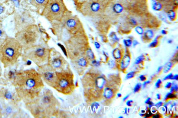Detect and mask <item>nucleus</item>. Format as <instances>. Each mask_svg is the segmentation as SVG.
I'll return each mask as SVG.
<instances>
[{"mask_svg": "<svg viewBox=\"0 0 178 118\" xmlns=\"http://www.w3.org/2000/svg\"><path fill=\"white\" fill-rule=\"evenodd\" d=\"M12 84L19 98L25 104L36 98L44 88L40 75L34 69L17 72L12 78Z\"/></svg>", "mask_w": 178, "mask_h": 118, "instance_id": "1", "label": "nucleus"}, {"mask_svg": "<svg viewBox=\"0 0 178 118\" xmlns=\"http://www.w3.org/2000/svg\"><path fill=\"white\" fill-rule=\"evenodd\" d=\"M66 56L72 66L80 75H83L92 64L87 58V52L91 47L86 32L74 35L64 42Z\"/></svg>", "mask_w": 178, "mask_h": 118, "instance_id": "2", "label": "nucleus"}, {"mask_svg": "<svg viewBox=\"0 0 178 118\" xmlns=\"http://www.w3.org/2000/svg\"><path fill=\"white\" fill-rule=\"evenodd\" d=\"M106 81L105 75L95 67H92L85 72L81 81L87 104H94L102 101Z\"/></svg>", "mask_w": 178, "mask_h": 118, "instance_id": "3", "label": "nucleus"}, {"mask_svg": "<svg viewBox=\"0 0 178 118\" xmlns=\"http://www.w3.org/2000/svg\"><path fill=\"white\" fill-rule=\"evenodd\" d=\"M118 32L122 35H129L137 26L143 29H158L162 21L149 12L124 13L118 21Z\"/></svg>", "mask_w": 178, "mask_h": 118, "instance_id": "4", "label": "nucleus"}, {"mask_svg": "<svg viewBox=\"0 0 178 118\" xmlns=\"http://www.w3.org/2000/svg\"><path fill=\"white\" fill-rule=\"evenodd\" d=\"M26 109L34 118H51L59 112L60 103L48 89H43L34 100L25 104Z\"/></svg>", "mask_w": 178, "mask_h": 118, "instance_id": "5", "label": "nucleus"}, {"mask_svg": "<svg viewBox=\"0 0 178 118\" xmlns=\"http://www.w3.org/2000/svg\"><path fill=\"white\" fill-rule=\"evenodd\" d=\"M51 30L58 40L64 42L69 38L86 31L80 18L68 10L59 21L51 23Z\"/></svg>", "mask_w": 178, "mask_h": 118, "instance_id": "6", "label": "nucleus"}, {"mask_svg": "<svg viewBox=\"0 0 178 118\" xmlns=\"http://www.w3.org/2000/svg\"><path fill=\"white\" fill-rule=\"evenodd\" d=\"M117 0H86L75 5L76 9L84 17L89 19L95 29L105 24L104 18L108 8Z\"/></svg>", "mask_w": 178, "mask_h": 118, "instance_id": "7", "label": "nucleus"}, {"mask_svg": "<svg viewBox=\"0 0 178 118\" xmlns=\"http://www.w3.org/2000/svg\"><path fill=\"white\" fill-rule=\"evenodd\" d=\"M23 48L15 37L7 36L0 45V62L5 68L15 66L22 56Z\"/></svg>", "mask_w": 178, "mask_h": 118, "instance_id": "8", "label": "nucleus"}, {"mask_svg": "<svg viewBox=\"0 0 178 118\" xmlns=\"http://www.w3.org/2000/svg\"><path fill=\"white\" fill-rule=\"evenodd\" d=\"M51 48L46 42H40L23 50V60L31 61L38 67L48 63Z\"/></svg>", "mask_w": 178, "mask_h": 118, "instance_id": "9", "label": "nucleus"}, {"mask_svg": "<svg viewBox=\"0 0 178 118\" xmlns=\"http://www.w3.org/2000/svg\"><path fill=\"white\" fill-rule=\"evenodd\" d=\"M75 88L74 75L70 65L61 71H57V79L53 89L63 95H70Z\"/></svg>", "mask_w": 178, "mask_h": 118, "instance_id": "10", "label": "nucleus"}, {"mask_svg": "<svg viewBox=\"0 0 178 118\" xmlns=\"http://www.w3.org/2000/svg\"><path fill=\"white\" fill-rule=\"evenodd\" d=\"M15 37L23 46L24 50L40 42V31L36 24H32L16 32Z\"/></svg>", "mask_w": 178, "mask_h": 118, "instance_id": "11", "label": "nucleus"}, {"mask_svg": "<svg viewBox=\"0 0 178 118\" xmlns=\"http://www.w3.org/2000/svg\"><path fill=\"white\" fill-rule=\"evenodd\" d=\"M68 10L64 0H49L41 15L51 23L61 20Z\"/></svg>", "mask_w": 178, "mask_h": 118, "instance_id": "12", "label": "nucleus"}, {"mask_svg": "<svg viewBox=\"0 0 178 118\" xmlns=\"http://www.w3.org/2000/svg\"><path fill=\"white\" fill-rule=\"evenodd\" d=\"M121 83L122 79L120 73L108 75L103 94L102 101L104 105L109 106L112 104L120 90Z\"/></svg>", "mask_w": 178, "mask_h": 118, "instance_id": "13", "label": "nucleus"}, {"mask_svg": "<svg viewBox=\"0 0 178 118\" xmlns=\"http://www.w3.org/2000/svg\"><path fill=\"white\" fill-rule=\"evenodd\" d=\"M37 71L43 82L49 87L53 88L57 79V71L49 63H46L38 67Z\"/></svg>", "mask_w": 178, "mask_h": 118, "instance_id": "14", "label": "nucleus"}, {"mask_svg": "<svg viewBox=\"0 0 178 118\" xmlns=\"http://www.w3.org/2000/svg\"><path fill=\"white\" fill-rule=\"evenodd\" d=\"M15 29L16 31L24 27L36 23L34 17L26 11H20L15 13L14 15Z\"/></svg>", "mask_w": 178, "mask_h": 118, "instance_id": "15", "label": "nucleus"}, {"mask_svg": "<svg viewBox=\"0 0 178 118\" xmlns=\"http://www.w3.org/2000/svg\"><path fill=\"white\" fill-rule=\"evenodd\" d=\"M48 63L57 72L61 71L65 69L69 65V63L63 56L61 55V53L54 48H51Z\"/></svg>", "mask_w": 178, "mask_h": 118, "instance_id": "16", "label": "nucleus"}, {"mask_svg": "<svg viewBox=\"0 0 178 118\" xmlns=\"http://www.w3.org/2000/svg\"><path fill=\"white\" fill-rule=\"evenodd\" d=\"M2 115L5 118H17L21 114L18 102H0Z\"/></svg>", "mask_w": 178, "mask_h": 118, "instance_id": "17", "label": "nucleus"}, {"mask_svg": "<svg viewBox=\"0 0 178 118\" xmlns=\"http://www.w3.org/2000/svg\"><path fill=\"white\" fill-rule=\"evenodd\" d=\"M21 101L19 98L15 90L6 87L0 88V102H15Z\"/></svg>", "mask_w": 178, "mask_h": 118, "instance_id": "18", "label": "nucleus"}, {"mask_svg": "<svg viewBox=\"0 0 178 118\" xmlns=\"http://www.w3.org/2000/svg\"><path fill=\"white\" fill-rule=\"evenodd\" d=\"M131 60H132V54H131L130 51L129 50V48L126 47L124 56L121 59L120 63L119 64L118 70L126 74L127 73V70L128 69V67H129L130 63Z\"/></svg>", "mask_w": 178, "mask_h": 118, "instance_id": "19", "label": "nucleus"}, {"mask_svg": "<svg viewBox=\"0 0 178 118\" xmlns=\"http://www.w3.org/2000/svg\"><path fill=\"white\" fill-rule=\"evenodd\" d=\"M117 46L114 48L115 49L112 51V56L113 58L115 59V63L116 65V69H118V67L119 66V64L120 63L121 59L124 56L125 48L121 44H118Z\"/></svg>", "mask_w": 178, "mask_h": 118, "instance_id": "20", "label": "nucleus"}, {"mask_svg": "<svg viewBox=\"0 0 178 118\" xmlns=\"http://www.w3.org/2000/svg\"><path fill=\"white\" fill-rule=\"evenodd\" d=\"M161 4L164 12H168L170 9H178V3L177 0H154Z\"/></svg>", "mask_w": 178, "mask_h": 118, "instance_id": "21", "label": "nucleus"}, {"mask_svg": "<svg viewBox=\"0 0 178 118\" xmlns=\"http://www.w3.org/2000/svg\"><path fill=\"white\" fill-rule=\"evenodd\" d=\"M48 1L49 0H30V3L38 13L41 14L45 8Z\"/></svg>", "mask_w": 178, "mask_h": 118, "instance_id": "22", "label": "nucleus"}, {"mask_svg": "<svg viewBox=\"0 0 178 118\" xmlns=\"http://www.w3.org/2000/svg\"><path fill=\"white\" fill-rule=\"evenodd\" d=\"M6 2L0 4V21H2L11 13V7L6 5Z\"/></svg>", "mask_w": 178, "mask_h": 118, "instance_id": "23", "label": "nucleus"}, {"mask_svg": "<svg viewBox=\"0 0 178 118\" xmlns=\"http://www.w3.org/2000/svg\"><path fill=\"white\" fill-rule=\"evenodd\" d=\"M155 33L152 29L147 30L141 35V40L145 43H150L153 39Z\"/></svg>", "mask_w": 178, "mask_h": 118, "instance_id": "24", "label": "nucleus"}, {"mask_svg": "<svg viewBox=\"0 0 178 118\" xmlns=\"http://www.w3.org/2000/svg\"><path fill=\"white\" fill-rule=\"evenodd\" d=\"M176 58H177V56L174 58V59L172 60L167 62V64L165 65V66L164 67V68H163V71L164 73H167L168 72H170V71L172 69L173 67L174 66L175 64L177 63V62H178L177 59L178 58L175 59Z\"/></svg>", "mask_w": 178, "mask_h": 118, "instance_id": "25", "label": "nucleus"}, {"mask_svg": "<svg viewBox=\"0 0 178 118\" xmlns=\"http://www.w3.org/2000/svg\"><path fill=\"white\" fill-rule=\"evenodd\" d=\"M110 45L112 48H115V46L117 45L119 42V38L117 37L116 33L114 32H112L110 33Z\"/></svg>", "mask_w": 178, "mask_h": 118, "instance_id": "26", "label": "nucleus"}, {"mask_svg": "<svg viewBox=\"0 0 178 118\" xmlns=\"http://www.w3.org/2000/svg\"><path fill=\"white\" fill-rule=\"evenodd\" d=\"M146 56L144 54L139 56L138 58H137V59L135 60V65L137 66H138L139 67V69L141 70L142 69L141 68V66H144V62L146 60Z\"/></svg>", "mask_w": 178, "mask_h": 118, "instance_id": "27", "label": "nucleus"}, {"mask_svg": "<svg viewBox=\"0 0 178 118\" xmlns=\"http://www.w3.org/2000/svg\"><path fill=\"white\" fill-rule=\"evenodd\" d=\"M167 17L171 21H174L177 19V9H170L166 12Z\"/></svg>", "mask_w": 178, "mask_h": 118, "instance_id": "28", "label": "nucleus"}, {"mask_svg": "<svg viewBox=\"0 0 178 118\" xmlns=\"http://www.w3.org/2000/svg\"><path fill=\"white\" fill-rule=\"evenodd\" d=\"M7 37V35L3 27L2 21H0V45L3 43Z\"/></svg>", "mask_w": 178, "mask_h": 118, "instance_id": "29", "label": "nucleus"}, {"mask_svg": "<svg viewBox=\"0 0 178 118\" xmlns=\"http://www.w3.org/2000/svg\"><path fill=\"white\" fill-rule=\"evenodd\" d=\"M163 38V36H162V35H159L158 36H157V37L155 38L154 40H152V41L150 43L149 46L150 48H157V46H160V40H161V38Z\"/></svg>", "mask_w": 178, "mask_h": 118, "instance_id": "30", "label": "nucleus"}, {"mask_svg": "<svg viewBox=\"0 0 178 118\" xmlns=\"http://www.w3.org/2000/svg\"><path fill=\"white\" fill-rule=\"evenodd\" d=\"M177 98H178V96H177V95L175 94V93L170 92V93H168L166 95L165 98H164V101L165 102H168L170 100H177Z\"/></svg>", "mask_w": 178, "mask_h": 118, "instance_id": "31", "label": "nucleus"}, {"mask_svg": "<svg viewBox=\"0 0 178 118\" xmlns=\"http://www.w3.org/2000/svg\"><path fill=\"white\" fill-rule=\"evenodd\" d=\"M153 9H154V10H155L156 11H163V6L160 4V3H158L157 2H156V1H154V2H153Z\"/></svg>", "mask_w": 178, "mask_h": 118, "instance_id": "32", "label": "nucleus"}, {"mask_svg": "<svg viewBox=\"0 0 178 118\" xmlns=\"http://www.w3.org/2000/svg\"><path fill=\"white\" fill-rule=\"evenodd\" d=\"M140 72V69H138V70H135V71H132V72H130L128 73L127 74L126 79H130V78H134V77H135V76L137 75V74L139 73Z\"/></svg>", "mask_w": 178, "mask_h": 118, "instance_id": "33", "label": "nucleus"}, {"mask_svg": "<svg viewBox=\"0 0 178 118\" xmlns=\"http://www.w3.org/2000/svg\"><path fill=\"white\" fill-rule=\"evenodd\" d=\"M167 18H167V15L165 14V13H160L158 14V19L160 20H161V21H164V22H165L166 23L170 24L169 21L167 20Z\"/></svg>", "mask_w": 178, "mask_h": 118, "instance_id": "34", "label": "nucleus"}, {"mask_svg": "<svg viewBox=\"0 0 178 118\" xmlns=\"http://www.w3.org/2000/svg\"><path fill=\"white\" fill-rule=\"evenodd\" d=\"M178 90V84L175 83H173L170 88V92L177 93Z\"/></svg>", "mask_w": 178, "mask_h": 118, "instance_id": "35", "label": "nucleus"}, {"mask_svg": "<svg viewBox=\"0 0 178 118\" xmlns=\"http://www.w3.org/2000/svg\"><path fill=\"white\" fill-rule=\"evenodd\" d=\"M132 40L131 39H128V40H124V45L126 46V47L129 48L130 46L132 45L133 44Z\"/></svg>", "mask_w": 178, "mask_h": 118, "instance_id": "36", "label": "nucleus"}, {"mask_svg": "<svg viewBox=\"0 0 178 118\" xmlns=\"http://www.w3.org/2000/svg\"><path fill=\"white\" fill-rule=\"evenodd\" d=\"M134 29H135V31L137 32L139 35H142L143 33H144V29L142 28L140 26H137V27H135Z\"/></svg>", "mask_w": 178, "mask_h": 118, "instance_id": "37", "label": "nucleus"}, {"mask_svg": "<svg viewBox=\"0 0 178 118\" xmlns=\"http://www.w3.org/2000/svg\"><path fill=\"white\" fill-rule=\"evenodd\" d=\"M108 64L110 68L111 69H116V63H115V61L112 60H110L108 61Z\"/></svg>", "mask_w": 178, "mask_h": 118, "instance_id": "38", "label": "nucleus"}, {"mask_svg": "<svg viewBox=\"0 0 178 118\" xmlns=\"http://www.w3.org/2000/svg\"><path fill=\"white\" fill-rule=\"evenodd\" d=\"M141 87H142V84H141L140 83L137 84L135 85L134 88V92L137 93V92H139L141 90Z\"/></svg>", "mask_w": 178, "mask_h": 118, "instance_id": "39", "label": "nucleus"}, {"mask_svg": "<svg viewBox=\"0 0 178 118\" xmlns=\"http://www.w3.org/2000/svg\"><path fill=\"white\" fill-rule=\"evenodd\" d=\"M156 87L157 89H160L162 87H163V84H162V81H161V79H158L157 81L156 82L155 84Z\"/></svg>", "mask_w": 178, "mask_h": 118, "instance_id": "40", "label": "nucleus"}, {"mask_svg": "<svg viewBox=\"0 0 178 118\" xmlns=\"http://www.w3.org/2000/svg\"><path fill=\"white\" fill-rule=\"evenodd\" d=\"M152 118H163V115L160 113L158 112V111L155 113L153 115H152Z\"/></svg>", "mask_w": 178, "mask_h": 118, "instance_id": "41", "label": "nucleus"}, {"mask_svg": "<svg viewBox=\"0 0 178 118\" xmlns=\"http://www.w3.org/2000/svg\"><path fill=\"white\" fill-rule=\"evenodd\" d=\"M139 79L141 81H147V76L145 75H140L139 77Z\"/></svg>", "mask_w": 178, "mask_h": 118, "instance_id": "42", "label": "nucleus"}, {"mask_svg": "<svg viewBox=\"0 0 178 118\" xmlns=\"http://www.w3.org/2000/svg\"><path fill=\"white\" fill-rule=\"evenodd\" d=\"M173 76V75L172 73H170V74L168 75L165 78H164L163 81H166L168 79H172Z\"/></svg>", "mask_w": 178, "mask_h": 118, "instance_id": "43", "label": "nucleus"}, {"mask_svg": "<svg viewBox=\"0 0 178 118\" xmlns=\"http://www.w3.org/2000/svg\"><path fill=\"white\" fill-rule=\"evenodd\" d=\"M72 1L74 2L75 5H77V4H79V3L83 2L84 1H85L86 0H72Z\"/></svg>", "mask_w": 178, "mask_h": 118, "instance_id": "44", "label": "nucleus"}, {"mask_svg": "<svg viewBox=\"0 0 178 118\" xmlns=\"http://www.w3.org/2000/svg\"><path fill=\"white\" fill-rule=\"evenodd\" d=\"M163 103L162 102H159L157 104H156L155 106L158 109V108H160L161 107L163 106Z\"/></svg>", "mask_w": 178, "mask_h": 118, "instance_id": "45", "label": "nucleus"}, {"mask_svg": "<svg viewBox=\"0 0 178 118\" xmlns=\"http://www.w3.org/2000/svg\"><path fill=\"white\" fill-rule=\"evenodd\" d=\"M163 67L162 66H160L158 67V69H157V73H158V75H160V74H161V73L163 71Z\"/></svg>", "mask_w": 178, "mask_h": 118, "instance_id": "46", "label": "nucleus"}, {"mask_svg": "<svg viewBox=\"0 0 178 118\" xmlns=\"http://www.w3.org/2000/svg\"><path fill=\"white\" fill-rule=\"evenodd\" d=\"M133 103V101L132 100H128L127 101L126 104L128 106L132 107Z\"/></svg>", "mask_w": 178, "mask_h": 118, "instance_id": "47", "label": "nucleus"}, {"mask_svg": "<svg viewBox=\"0 0 178 118\" xmlns=\"http://www.w3.org/2000/svg\"><path fill=\"white\" fill-rule=\"evenodd\" d=\"M150 83H151V81H145V82H144L143 84L142 85V86H143V88H145V87H147V85L149 84Z\"/></svg>", "mask_w": 178, "mask_h": 118, "instance_id": "48", "label": "nucleus"}, {"mask_svg": "<svg viewBox=\"0 0 178 118\" xmlns=\"http://www.w3.org/2000/svg\"><path fill=\"white\" fill-rule=\"evenodd\" d=\"M172 83H170V82H168L167 84L166 85L165 88H167V89H170V88L171 87H172Z\"/></svg>", "mask_w": 178, "mask_h": 118, "instance_id": "49", "label": "nucleus"}, {"mask_svg": "<svg viewBox=\"0 0 178 118\" xmlns=\"http://www.w3.org/2000/svg\"><path fill=\"white\" fill-rule=\"evenodd\" d=\"M145 113H146V110H142L141 111L140 113V115L141 116H144L145 115Z\"/></svg>", "mask_w": 178, "mask_h": 118, "instance_id": "50", "label": "nucleus"}, {"mask_svg": "<svg viewBox=\"0 0 178 118\" xmlns=\"http://www.w3.org/2000/svg\"><path fill=\"white\" fill-rule=\"evenodd\" d=\"M178 75H175L173 76L172 79H175L176 81H178Z\"/></svg>", "mask_w": 178, "mask_h": 118, "instance_id": "51", "label": "nucleus"}, {"mask_svg": "<svg viewBox=\"0 0 178 118\" xmlns=\"http://www.w3.org/2000/svg\"><path fill=\"white\" fill-rule=\"evenodd\" d=\"M151 101V98H150V97H149V98H147V100L145 101V104H149L150 102V101Z\"/></svg>", "mask_w": 178, "mask_h": 118, "instance_id": "52", "label": "nucleus"}, {"mask_svg": "<svg viewBox=\"0 0 178 118\" xmlns=\"http://www.w3.org/2000/svg\"><path fill=\"white\" fill-rule=\"evenodd\" d=\"M157 98L159 100H161V99H162V96H161V94H157Z\"/></svg>", "mask_w": 178, "mask_h": 118, "instance_id": "53", "label": "nucleus"}, {"mask_svg": "<svg viewBox=\"0 0 178 118\" xmlns=\"http://www.w3.org/2000/svg\"><path fill=\"white\" fill-rule=\"evenodd\" d=\"M132 44H133V46H137V44H138L139 43H138V42H137V40H134V42H133Z\"/></svg>", "mask_w": 178, "mask_h": 118, "instance_id": "54", "label": "nucleus"}, {"mask_svg": "<svg viewBox=\"0 0 178 118\" xmlns=\"http://www.w3.org/2000/svg\"><path fill=\"white\" fill-rule=\"evenodd\" d=\"M162 35H167V33H168V32L166 30H162Z\"/></svg>", "mask_w": 178, "mask_h": 118, "instance_id": "55", "label": "nucleus"}, {"mask_svg": "<svg viewBox=\"0 0 178 118\" xmlns=\"http://www.w3.org/2000/svg\"><path fill=\"white\" fill-rule=\"evenodd\" d=\"M8 0H0V4H2V3H5L7 2Z\"/></svg>", "mask_w": 178, "mask_h": 118, "instance_id": "56", "label": "nucleus"}, {"mask_svg": "<svg viewBox=\"0 0 178 118\" xmlns=\"http://www.w3.org/2000/svg\"><path fill=\"white\" fill-rule=\"evenodd\" d=\"M129 95H128L127 96H126L124 98V101H126L128 99V98H129Z\"/></svg>", "mask_w": 178, "mask_h": 118, "instance_id": "57", "label": "nucleus"}, {"mask_svg": "<svg viewBox=\"0 0 178 118\" xmlns=\"http://www.w3.org/2000/svg\"><path fill=\"white\" fill-rule=\"evenodd\" d=\"M2 110H1V104H0V118H2Z\"/></svg>", "mask_w": 178, "mask_h": 118, "instance_id": "58", "label": "nucleus"}, {"mask_svg": "<svg viewBox=\"0 0 178 118\" xmlns=\"http://www.w3.org/2000/svg\"><path fill=\"white\" fill-rule=\"evenodd\" d=\"M117 95L118 97H121V96H122V95H121V94H120V93H117Z\"/></svg>", "mask_w": 178, "mask_h": 118, "instance_id": "59", "label": "nucleus"}, {"mask_svg": "<svg viewBox=\"0 0 178 118\" xmlns=\"http://www.w3.org/2000/svg\"><path fill=\"white\" fill-rule=\"evenodd\" d=\"M168 43L170 44L172 43V40H169V41H168Z\"/></svg>", "mask_w": 178, "mask_h": 118, "instance_id": "60", "label": "nucleus"}]
</instances>
